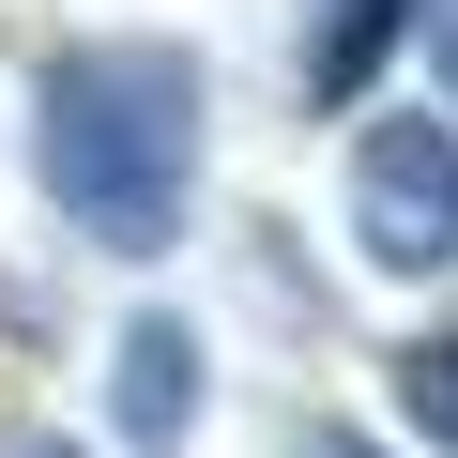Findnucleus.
Masks as SVG:
<instances>
[{"label": "nucleus", "instance_id": "f257e3e1", "mask_svg": "<svg viewBox=\"0 0 458 458\" xmlns=\"http://www.w3.org/2000/svg\"><path fill=\"white\" fill-rule=\"evenodd\" d=\"M199 138H214V92H199V47H168V31H77L31 77V183L107 260H153L183 229Z\"/></svg>", "mask_w": 458, "mask_h": 458}, {"label": "nucleus", "instance_id": "f03ea898", "mask_svg": "<svg viewBox=\"0 0 458 458\" xmlns=\"http://www.w3.org/2000/svg\"><path fill=\"white\" fill-rule=\"evenodd\" d=\"M352 260L367 276H443L458 260V123L443 107H382L352 138Z\"/></svg>", "mask_w": 458, "mask_h": 458}, {"label": "nucleus", "instance_id": "7ed1b4c3", "mask_svg": "<svg viewBox=\"0 0 458 458\" xmlns=\"http://www.w3.org/2000/svg\"><path fill=\"white\" fill-rule=\"evenodd\" d=\"M107 412H123V443L138 458H168L183 428H199V336L153 306V321H123V352H107Z\"/></svg>", "mask_w": 458, "mask_h": 458}, {"label": "nucleus", "instance_id": "20e7f679", "mask_svg": "<svg viewBox=\"0 0 458 458\" xmlns=\"http://www.w3.org/2000/svg\"><path fill=\"white\" fill-rule=\"evenodd\" d=\"M443 0H321L306 16V107H367L382 92V47H412Z\"/></svg>", "mask_w": 458, "mask_h": 458}, {"label": "nucleus", "instance_id": "39448f33", "mask_svg": "<svg viewBox=\"0 0 458 458\" xmlns=\"http://www.w3.org/2000/svg\"><path fill=\"white\" fill-rule=\"evenodd\" d=\"M397 412H412V428L458 458V321H428V336L397 352Z\"/></svg>", "mask_w": 458, "mask_h": 458}, {"label": "nucleus", "instance_id": "423d86ee", "mask_svg": "<svg viewBox=\"0 0 458 458\" xmlns=\"http://www.w3.org/2000/svg\"><path fill=\"white\" fill-rule=\"evenodd\" d=\"M276 458H382V428H352V412H306V428H291Z\"/></svg>", "mask_w": 458, "mask_h": 458}, {"label": "nucleus", "instance_id": "0eeeda50", "mask_svg": "<svg viewBox=\"0 0 458 458\" xmlns=\"http://www.w3.org/2000/svg\"><path fill=\"white\" fill-rule=\"evenodd\" d=\"M0 458H77V443L62 428H0Z\"/></svg>", "mask_w": 458, "mask_h": 458}, {"label": "nucleus", "instance_id": "6e6552de", "mask_svg": "<svg viewBox=\"0 0 458 458\" xmlns=\"http://www.w3.org/2000/svg\"><path fill=\"white\" fill-rule=\"evenodd\" d=\"M428 31H443V62H458V0H443V16H428Z\"/></svg>", "mask_w": 458, "mask_h": 458}]
</instances>
